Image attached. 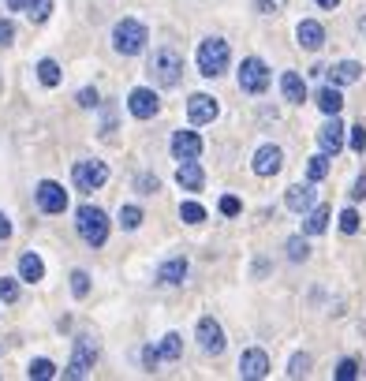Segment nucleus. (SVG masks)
<instances>
[{
  "mask_svg": "<svg viewBox=\"0 0 366 381\" xmlns=\"http://www.w3.org/2000/svg\"><path fill=\"white\" fill-rule=\"evenodd\" d=\"M310 374V356L307 351H295L292 359H288V377H307Z\"/></svg>",
  "mask_w": 366,
  "mask_h": 381,
  "instance_id": "32",
  "label": "nucleus"
},
{
  "mask_svg": "<svg viewBox=\"0 0 366 381\" xmlns=\"http://www.w3.org/2000/svg\"><path fill=\"white\" fill-rule=\"evenodd\" d=\"M333 377H336V381H355V377H359V363H355V359H340L336 370H333Z\"/></svg>",
  "mask_w": 366,
  "mask_h": 381,
  "instance_id": "35",
  "label": "nucleus"
},
{
  "mask_svg": "<svg viewBox=\"0 0 366 381\" xmlns=\"http://www.w3.org/2000/svg\"><path fill=\"white\" fill-rule=\"evenodd\" d=\"M314 4H318V8H321V11H333V8H336V4H340V0H314Z\"/></svg>",
  "mask_w": 366,
  "mask_h": 381,
  "instance_id": "49",
  "label": "nucleus"
},
{
  "mask_svg": "<svg viewBox=\"0 0 366 381\" xmlns=\"http://www.w3.org/2000/svg\"><path fill=\"white\" fill-rule=\"evenodd\" d=\"M75 232L78 240H83L86 247H105V240H109V213H105L101 206H78L75 213Z\"/></svg>",
  "mask_w": 366,
  "mask_h": 381,
  "instance_id": "1",
  "label": "nucleus"
},
{
  "mask_svg": "<svg viewBox=\"0 0 366 381\" xmlns=\"http://www.w3.org/2000/svg\"><path fill=\"white\" fill-rule=\"evenodd\" d=\"M37 83L49 86V90H52V86H60V64H57V60H49V57H45V60H37Z\"/></svg>",
  "mask_w": 366,
  "mask_h": 381,
  "instance_id": "25",
  "label": "nucleus"
},
{
  "mask_svg": "<svg viewBox=\"0 0 366 381\" xmlns=\"http://www.w3.org/2000/svg\"><path fill=\"white\" fill-rule=\"evenodd\" d=\"M359 30H362V34H366V16H362V19H359Z\"/></svg>",
  "mask_w": 366,
  "mask_h": 381,
  "instance_id": "50",
  "label": "nucleus"
},
{
  "mask_svg": "<svg viewBox=\"0 0 366 381\" xmlns=\"http://www.w3.org/2000/svg\"><path fill=\"white\" fill-rule=\"evenodd\" d=\"M150 78L157 86H165V90H172L179 86V78H183V57L176 49H153V57H150Z\"/></svg>",
  "mask_w": 366,
  "mask_h": 381,
  "instance_id": "4",
  "label": "nucleus"
},
{
  "mask_svg": "<svg viewBox=\"0 0 366 381\" xmlns=\"http://www.w3.org/2000/svg\"><path fill=\"white\" fill-rule=\"evenodd\" d=\"M146 42H150V30L138 19H120L112 26V49L120 52V57H138V52H146Z\"/></svg>",
  "mask_w": 366,
  "mask_h": 381,
  "instance_id": "2",
  "label": "nucleus"
},
{
  "mask_svg": "<svg viewBox=\"0 0 366 381\" xmlns=\"http://www.w3.org/2000/svg\"><path fill=\"white\" fill-rule=\"evenodd\" d=\"M26 4L30 0H8V11H26Z\"/></svg>",
  "mask_w": 366,
  "mask_h": 381,
  "instance_id": "48",
  "label": "nucleus"
},
{
  "mask_svg": "<svg viewBox=\"0 0 366 381\" xmlns=\"http://www.w3.org/2000/svg\"><path fill=\"white\" fill-rule=\"evenodd\" d=\"M127 109H131V116L135 120H153L157 116V109H161V101H157V94L150 86H135L127 94Z\"/></svg>",
  "mask_w": 366,
  "mask_h": 381,
  "instance_id": "12",
  "label": "nucleus"
},
{
  "mask_svg": "<svg viewBox=\"0 0 366 381\" xmlns=\"http://www.w3.org/2000/svg\"><path fill=\"white\" fill-rule=\"evenodd\" d=\"M254 8L261 11V16H273V11H277V4H269V0H254Z\"/></svg>",
  "mask_w": 366,
  "mask_h": 381,
  "instance_id": "46",
  "label": "nucleus"
},
{
  "mask_svg": "<svg viewBox=\"0 0 366 381\" xmlns=\"http://www.w3.org/2000/svg\"><path fill=\"white\" fill-rule=\"evenodd\" d=\"M194 340H199V348L206 351V356H220V351L228 348V340H225V329H220V322L217 318H199V325H194Z\"/></svg>",
  "mask_w": 366,
  "mask_h": 381,
  "instance_id": "7",
  "label": "nucleus"
},
{
  "mask_svg": "<svg viewBox=\"0 0 366 381\" xmlns=\"http://www.w3.org/2000/svg\"><path fill=\"white\" fill-rule=\"evenodd\" d=\"M325 176H329V153L321 150V153H314L310 161H307V180L310 183H321Z\"/></svg>",
  "mask_w": 366,
  "mask_h": 381,
  "instance_id": "26",
  "label": "nucleus"
},
{
  "mask_svg": "<svg viewBox=\"0 0 366 381\" xmlns=\"http://www.w3.org/2000/svg\"><path fill=\"white\" fill-rule=\"evenodd\" d=\"M340 232H344V235L359 232V213H355V209H344V213H340Z\"/></svg>",
  "mask_w": 366,
  "mask_h": 381,
  "instance_id": "38",
  "label": "nucleus"
},
{
  "mask_svg": "<svg viewBox=\"0 0 366 381\" xmlns=\"http://www.w3.org/2000/svg\"><path fill=\"white\" fill-rule=\"evenodd\" d=\"M251 168H254V176H277L281 168H284V150L281 146H273V142H266V146H258L254 157H251Z\"/></svg>",
  "mask_w": 366,
  "mask_h": 381,
  "instance_id": "10",
  "label": "nucleus"
},
{
  "mask_svg": "<svg viewBox=\"0 0 366 381\" xmlns=\"http://www.w3.org/2000/svg\"><path fill=\"white\" fill-rule=\"evenodd\" d=\"M49 16H52V0H30V4H26V19L34 26H42Z\"/></svg>",
  "mask_w": 366,
  "mask_h": 381,
  "instance_id": "29",
  "label": "nucleus"
},
{
  "mask_svg": "<svg viewBox=\"0 0 366 381\" xmlns=\"http://www.w3.org/2000/svg\"><path fill=\"white\" fill-rule=\"evenodd\" d=\"M176 183L183 191H202L206 187V172H202V165L199 161H179V168H176Z\"/></svg>",
  "mask_w": 366,
  "mask_h": 381,
  "instance_id": "19",
  "label": "nucleus"
},
{
  "mask_svg": "<svg viewBox=\"0 0 366 381\" xmlns=\"http://www.w3.org/2000/svg\"><path fill=\"white\" fill-rule=\"evenodd\" d=\"M94 363H98V344L90 336H75V351H71V363H68V370H64V377H86L90 370H94Z\"/></svg>",
  "mask_w": 366,
  "mask_h": 381,
  "instance_id": "6",
  "label": "nucleus"
},
{
  "mask_svg": "<svg viewBox=\"0 0 366 381\" xmlns=\"http://www.w3.org/2000/svg\"><path fill=\"white\" fill-rule=\"evenodd\" d=\"M161 356H165V359H179V356H183V336H179V333H165Z\"/></svg>",
  "mask_w": 366,
  "mask_h": 381,
  "instance_id": "33",
  "label": "nucleus"
},
{
  "mask_svg": "<svg viewBox=\"0 0 366 381\" xmlns=\"http://www.w3.org/2000/svg\"><path fill=\"white\" fill-rule=\"evenodd\" d=\"M71 180H75L78 191H98V187L109 183V165L105 161H75Z\"/></svg>",
  "mask_w": 366,
  "mask_h": 381,
  "instance_id": "8",
  "label": "nucleus"
},
{
  "mask_svg": "<svg viewBox=\"0 0 366 381\" xmlns=\"http://www.w3.org/2000/svg\"><path fill=\"white\" fill-rule=\"evenodd\" d=\"M217 116H220L217 98H209V94H191V98H187V120H191V127L213 124Z\"/></svg>",
  "mask_w": 366,
  "mask_h": 381,
  "instance_id": "11",
  "label": "nucleus"
},
{
  "mask_svg": "<svg viewBox=\"0 0 366 381\" xmlns=\"http://www.w3.org/2000/svg\"><path fill=\"white\" fill-rule=\"evenodd\" d=\"M19 281H26V284L45 281V262H42V254H23L19 258Z\"/></svg>",
  "mask_w": 366,
  "mask_h": 381,
  "instance_id": "23",
  "label": "nucleus"
},
{
  "mask_svg": "<svg viewBox=\"0 0 366 381\" xmlns=\"http://www.w3.org/2000/svg\"><path fill=\"white\" fill-rule=\"evenodd\" d=\"M135 191H138V194H157V191H161V180L150 176V172H142V176L135 180Z\"/></svg>",
  "mask_w": 366,
  "mask_h": 381,
  "instance_id": "37",
  "label": "nucleus"
},
{
  "mask_svg": "<svg viewBox=\"0 0 366 381\" xmlns=\"http://www.w3.org/2000/svg\"><path fill=\"white\" fill-rule=\"evenodd\" d=\"M172 157L176 161H199L202 157V139L194 131H176L172 135Z\"/></svg>",
  "mask_w": 366,
  "mask_h": 381,
  "instance_id": "16",
  "label": "nucleus"
},
{
  "mask_svg": "<svg viewBox=\"0 0 366 381\" xmlns=\"http://www.w3.org/2000/svg\"><path fill=\"white\" fill-rule=\"evenodd\" d=\"M199 75L206 78H217V75H225L228 71V64H232V49L225 37H206V42L199 45Z\"/></svg>",
  "mask_w": 366,
  "mask_h": 381,
  "instance_id": "3",
  "label": "nucleus"
},
{
  "mask_svg": "<svg viewBox=\"0 0 366 381\" xmlns=\"http://www.w3.org/2000/svg\"><path fill=\"white\" fill-rule=\"evenodd\" d=\"M329 217H333V209L329 206H314V209H307L303 213V235H321L325 228H329Z\"/></svg>",
  "mask_w": 366,
  "mask_h": 381,
  "instance_id": "22",
  "label": "nucleus"
},
{
  "mask_svg": "<svg viewBox=\"0 0 366 381\" xmlns=\"http://www.w3.org/2000/svg\"><path fill=\"white\" fill-rule=\"evenodd\" d=\"M75 101H78V109H98V105H101L98 90H90V86H86V90H78V98H75Z\"/></svg>",
  "mask_w": 366,
  "mask_h": 381,
  "instance_id": "42",
  "label": "nucleus"
},
{
  "mask_svg": "<svg viewBox=\"0 0 366 381\" xmlns=\"http://www.w3.org/2000/svg\"><path fill=\"white\" fill-rule=\"evenodd\" d=\"M112 131H116V109H112V105H105V124H101V139H112Z\"/></svg>",
  "mask_w": 366,
  "mask_h": 381,
  "instance_id": "43",
  "label": "nucleus"
},
{
  "mask_svg": "<svg viewBox=\"0 0 366 381\" xmlns=\"http://www.w3.org/2000/svg\"><path fill=\"white\" fill-rule=\"evenodd\" d=\"M34 199H37V209H42V213H64V209H68V191H64L57 180H42V183H37Z\"/></svg>",
  "mask_w": 366,
  "mask_h": 381,
  "instance_id": "9",
  "label": "nucleus"
},
{
  "mask_svg": "<svg viewBox=\"0 0 366 381\" xmlns=\"http://www.w3.org/2000/svg\"><path fill=\"white\" fill-rule=\"evenodd\" d=\"M11 42H16V23L0 19V45H11Z\"/></svg>",
  "mask_w": 366,
  "mask_h": 381,
  "instance_id": "44",
  "label": "nucleus"
},
{
  "mask_svg": "<svg viewBox=\"0 0 366 381\" xmlns=\"http://www.w3.org/2000/svg\"><path fill=\"white\" fill-rule=\"evenodd\" d=\"M0 299H4V303H16L19 299V281L16 277H0Z\"/></svg>",
  "mask_w": 366,
  "mask_h": 381,
  "instance_id": "36",
  "label": "nucleus"
},
{
  "mask_svg": "<svg viewBox=\"0 0 366 381\" xmlns=\"http://www.w3.org/2000/svg\"><path fill=\"white\" fill-rule=\"evenodd\" d=\"M220 213H225V217H240L243 213V202L235 199V194H225V199H220Z\"/></svg>",
  "mask_w": 366,
  "mask_h": 381,
  "instance_id": "40",
  "label": "nucleus"
},
{
  "mask_svg": "<svg viewBox=\"0 0 366 381\" xmlns=\"http://www.w3.org/2000/svg\"><path fill=\"white\" fill-rule=\"evenodd\" d=\"M26 377L30 381H52L57 377V366H52V359H34L30 366H26Z\"/></svg>",
  "mask_w": 366,
  "mask_h": 381,
  "instance_id": "28",
  "label": "nucleus"
},
{
  "mask_svg": "<svg viewBox=\"0 0 366 381\" xmlns=\"http://www.w3.org/2000/svg\"><path fill=\"white\" fill-rule=\"evenodd\" d=\"M165 356H161V348H153V344H146V348H142V363H146V370L153 374L157 370V363H161Z\"/></svg>",
  "mask_w": 366,
  "mask_h": 381,
  "instance_id": "41",
  "label": "nucleus"
},
{
  "mask_svg": "<svg viewBox=\"0 0 366 381\" xmlns=\"http://www.w3.org/2000/svg\"><path fill=\"white\" fill-rule=\"evenodd\" d=\"M240 377L243 381H261L269 377V356L261 348H247L240 356Z\"/></svg>",
  "mask_w": 366,
  "mask_h": 381,
  "instance_id": "13",
  "label": "nucleus"
},
{
  "mask_svg": "<svg viewBox=\"0 0 366 381\" xmlns=\"http://www.w3.org/2000/svg\"><path fill=\"white\" fill-rule=\"evenodd\" d=\"M281 94H284V101L303 105V101H307V83H303V75H299V71H284V75H281Z\"/></svg>",
  "mask_w": 366,
  "mask_h": 381,
  "instance_id": "21",
  "label": "nucleus"
},
{
  "mask_svg": "<svg viewBox=\"0 0 366 381\" xmlns=\"http://www.w3.org/2000/svg\"><path fill=\"white\" fill-rule=\"evenodd\" d=\"M11 235V221H8V213H0V240H8Z\"/></svg>",
  "mask_w": 366,
  "mask_h": 381,
  "instance_id": "47",
  "label": "nucleus"
},
{
  "mask_svg": "<svg viewBox=\"0 0 366 381\" xmlns=\"http://www.w3.org/2000/svg\"><path fill=\"white\" fill-rule=\"evenodd\" d=\"M348 146L355 150V153H362V150H366V127H362V124H355V127H351V135H348Z\"/></svg>",
  "mask_w": 366,
  "mask_h": 381,
  "instance_id": "39",
  "label": "nucleus"
},
{
  "mask_svg": "<svg viewBox=\"0 0 366 381\" xmlns=\"http://www.w3.org/2000/svg\"><path fill=\"white\" fill-rule=\"evenodd\" d=\"M284 206L292 209V213H307V209L318 206V191H314V183H292V187L284 191Z\"/></svg>",
  "mask_w": 366,
  "mask_h": 381,
  "instance_id": "14",
  "label": "nucleus"
},
{
  "mask_svg": "<svg viewBox=\"0 0 366 381\" xmlns=\"http://www.w3.org/2000/svg\"><path fill=\"white\" fill-rule=\"evenodd\" d=\"M325 75H329L333 86H351V83L362 78V64L359 60H340V64H333V68H325Z\"/></svg>",
  "mask_w": 366,
  "mask_h": 381,
  "instance_id": "18",
  "label": "nucleus"
},
{
  "mask_svg": "<svg viewBox=\"0 0 366 381\" xmlns=\"http://www.w3.org/2000/svg\"><path fill=\"white\" fill-rule=\"evenodd\" d=\"M142 221H146V217H142L138 206H120V213H116V225H120L124 232H135Z\"/></svg>",
  "mask_w": 366,
  "mask_h": 381,
  "instance_id": "27",
  "label": "nucleus"
},
{
  "mask_svg": "<svg viewBox=\"0 0 366 381\" xmlns=\"http://www.w3.org/2000/svg\"><path fill=\"white\" fill-rule=\"evenodd\" d=\"M183 277H187V258L183 254H172L157 266V281L161 284H183Z\"/></svg>",
  "mask_w": 366,
  "mask_h": 381,
  "instance_id": "20",
  "label": "nucleus"
},
{
  "mask_svg": "<svg viewBox=\"0 0 366 381\" xmlns=\"http://www.w3.org/2000/svg\"><path fill=\"white\" fill-rule=\"evenodd\" d=\"M344 124H340V116H329L321 127H318V146L329 153V157H336L340 150H344Z\"/></svg>",
  "mask_w": 366,
  "mask_h": 381,
  "instance_id": "15",
  "label": "nucleus"
},
{
  "mask_svg": "<svg viewBox=\"0 0 366 381\" xmlns=\"http://www.w3.org/2000/svg\"><path fill=\"white\" fill-rule=\"evenodd\" d=\"M235 83H240L243 94H266V90H269V68H266V60L247 57L240 64V71H235Z\"/></svg>",
  "mask_w": 366,
  "mask_h": 381,
  "instance_id": "5",
  "label": "nucleus"
},
{
  "mask_svg": "<svg viewBox=\"0 0 366 381\" xmlns=\"http://www.w3.org/2000/svg\"><path fill=\"white\" fill-rule=\"evenodd\" d=\"M284 251H288V258H292V262H307L310 258V247H307L303 235H292V240L284 243Z\"/></svg>",
  "mask_w": 366,
  "mask_h": 381,
  "instance_id": "31",
  "label": "nucleus"
},
{
  "mask_svg": "<svg viewBox=\"0 0 366 381\" xmlns=\"http://www.w3.org/2000/svg\"><path fill=\"white\" fill-rule=\"evenodd\" d=\"M179 221H183V225H202L206 209L199 202H179Z\"/></svg>",
  "mask_w": 366,
  "mask_h": 381,
  "instance_id": "30",
  "label": "nucleus"
},
{
  "mask_svg": "<svg viewBox=\"0 0 366 381\" xmlns=\"http://www.w3.org/2000/svg\"><path fill=\"white\" fill-rule=\"evenodd\" d=\"M71 295L75 299H86L90 295V273L86 269H75L71 273Z\"/></svg>",
  "mask_w": 366,
  "mask_h": 381,
  "instance_id": "34",
  "label": "nucleus"
},
{
  "mask_svg": "<svg viewBox=\"0 0 366 381\" xmlns=\"http://www.w3.org/2000/svg\"><path fill=\"white\" fill-rule=\"evenodd\" d=\"M295 37H299V45H303L307 52H318L325 45V26L318 19H303L295 26Z\"/></svg>",
  "mask_w": 366,
  "mask_h": 381,
  "instance_id": "17",
  "label": "nucleus"
},
{
  "mask_svg": "<svg viewBox=\"0 0 366 381\" xmlns=\"http://www.w3.org/2000/svg\"><path fill=\"white\" fill-rule=\"evenodd\" d=\"M362 199H366V172L351 183V202H362Z\"/></svg>",
  "mask_w": 366,
  "mask_h": 381,
  "instance_id": "45",
  "label": "nucleus"
},
{
  "mask_svg": "<svg viewBox=\"0 0 366 381\" xmlns=\"http://www.w3.org/2000/svg\"><path fill=\"white\" fill-rule=\"evenodd\" d=\"M318 109L325 112V116H340V109H344V94H340V86H321L318 90Z\"/></svg>",
  "mask_w": 366,
  "mask_h": 381,
  "instance_id": "24",
  "label": "nucleus"
}]
</instances>
